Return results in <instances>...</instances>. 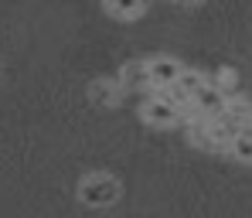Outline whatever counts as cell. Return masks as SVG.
Returning a JSON list of instances; mask_svg holds the SVG:
<instances>
[{"instance_id":"5","label":"cell","mask_w":252,"mask_h":218,"mask_svg":"<svg viewBox=\"0 0 252 218\" xmlns=\"http://www.w3.org/2000/svg\"><path fill=\"white\" fill-rule=\"evenodd\" d=\"M106 10L113 17H123V21H133L147 10V0H106Z\"/></svg>"},{"instance_id":"6","label":"cell","mask_w":252,"mask_h":218,"mask_svg":"<svg viewBox=\"0 0 252 218\" xmlns=\"http://www.w3.org/2000/svg\"><path fill=\"white\" fill-rule=\"evenodd\" d=\"M208 82L218 89V92H221L225 99H235V95H239V75H235L232 68H218V72L211 75Z\"/></svg>"},{"instance_id":"1","label":"cell","mask_w":252,"mask_h":218,"mask_svg":"<svg viewBox=\"0 0 252 218\" xmlns=\"http://www.w3.org/2000/svg\"><path fill=\"white\" fill-rule=\"evenodd\" d=\"M79 198L85 205H92V208H106V205H113L120 198V181L109 174H89L79 184Z\"/></svg>"},{"instance_id":"2","label":"cell","mask_w":252,"mask_h":218,"mask_svg":"<svg viewBox=\"0 0 252 218\" xmlns=\"http://www.w3.org/2000/svg\"><path fill=\"white\" fill-rule=\"evenodd\" d=\"M140 113H143V120H147L150 126H174V123L184 120V109L170 99L167 92H154V95L140 106Z\"/></svg>"},{"instance_id":"4","label":"cell","mask_w":252,"mask_h":218,"mask_svg":"<svg viewBox=\"0 0 252 218\" xmlns=\"http://www.w3.org/2000/svg\"><path fill=\"white\" fill-rule=\"evenodd\" d=\"M120 86H126V89H150L147 62H129L123 72H120Z\"/></svg>"},{"instance_id":"7","label":"cell","mask_w":252,"mask_h":218,"mask_svg":"<svg viewBox=\"0 0 252 218\" xmlns=\"http://www.w3.org/2000/svg\"><path fill=\"white\" fill-rule=\"evenodd\" d=\"M92 99H95L99 106L116 102V99H120V82H95V86H92Z\"/></svg>"},{"instance_id":"8","label":"cell","mask_w":252,"mask_h":218,"mask_svg":"<svg viewBox=\"0 0 252 218\" xmlns=\"http://www.w3.org/2000/svg\"><path fill=\"white\" fill-rule=\"evenodd\" d=\"M228 154H232L235 160H242V164H252V140L249 136H235L232 147H228Z\"/></svg>"},{"instance_id":"9","label":"cell","mask_w":252,"mask_h":218,"mask_svg":"<svg viewBox=\"0 0 252 218\" xmlns=\"http://www.w3.org/2000/svg\"><path fill=\"white\" fill-rule=\"evenodd\" d=\"M177 3H188V7H191V3H201V0H177Z\"/></svg>"},{"instance_id":"3","label":"cell","mask_w":252,"mask_h":218,"mask_svg":"<svg viewBox=\"0 0 252 218\" xmlns=\"http://www.w3.org/2000/svg\"><path fill=\"white\" fill-rule=\"evenodd\" d=\"M147 75H150V89L160 92V89L177 86V79L184 75V65L174 62V58H150L147 62Z\"/></svg>"}]
</instances>
